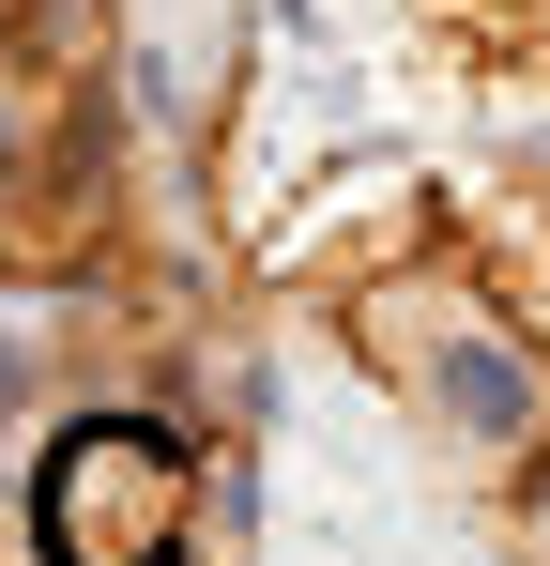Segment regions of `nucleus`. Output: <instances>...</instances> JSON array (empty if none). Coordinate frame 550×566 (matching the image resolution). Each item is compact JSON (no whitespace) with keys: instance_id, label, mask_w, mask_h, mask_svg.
<instances>
[{"instance_id":"nucleus-1","label":"nucleus","mask_w":550,"mask_h":566,"mask_svg":"<svg viewBox=\"0 0 550 566\" xmlns=\"http://www.w3.org/2000/svg\"><path fill=\"white\" fill-rule=\"evenodd\" d=\"M31 521H46V566H169L183 474L154 429H62L31 474Z\"/></svg>"}]
</instances>
